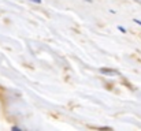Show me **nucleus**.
<instances>
[{"mask_svg":"<svg viewBox=\"0 0 141 131\" xmlns=\"http://www.w3.org/2000/svg\"><path fill=\"white\" fill-rule=\"evenodd\" d=\"M100 73H103V74H115L116 71L115 70H112V68H100Z\"/></svg>","mask_w":141,"mask_h":131,"instance_id":"nucleus-1","label":"nucleus"},{"mask_svg":"<svg viewBox=\"0 0 141 131\" xmlns=\"http://www.w3.org/2000/svg\"><path fill=\"white\" fill-rule=\"evenodd\" d=\"M118 29H119L120 31H122V33H125V31H126V30H125V29H123V27H122V26H119V27H118Z\"/></svg>","mask_w":141,"mask_h":131,"instance_id":"nucleus-2","label":"nucleus"},{"mask_svg":"<svg viewBox=\"0 0 141 131\" xmlns=\"http://www.w3.org/2000/svg\"><path fill=\"white\" fill-rule=\"evenodd\" d=\"M32 2H34V3H37V4H40V3H41V0H32Z\"/></svg>","mask_w":141,"mask_h":131,"instance_id":"nucleus-3","label":"nucleus"},{"mask_svg":"<svg viewBox=\"0 0 141 131\" xmlns=\"http://www.w3.org/2000/svg\"><path fill=\"white\" fill-rule=\"evenodd\" d=\"M134 22H136V23H138V25H141V21H138V19H134Z\"/></svg>","mask_w":141,"mask_h":131,"instance_id":"nucleus-4","label":"nucleus"}]
</instances>
